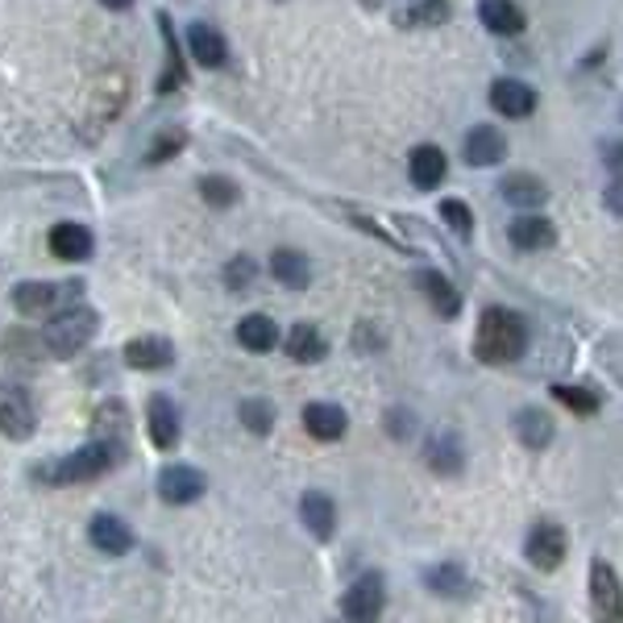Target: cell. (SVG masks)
<instances>
[{
  "instance_id": "cell-5",
  "label": "cell",
  "mask_w": 623,
  "mask_h": 623,
  "mask_svg": "<svg viewBox=\"0 0 623 623\" xmlns=\"http://www.w3.org/2000/svg\"><path fill=\"white\" fill-rule=\"evenodd\" d=\"M590 615L595 623H623V582L611 561H590Z\"/></svg>"
},
{
  "instance_id": "cell-25",
  "label": "cell",
  "mask_w": 623,
  "mask_h": 623,
  "mask_svg": "<svg viewBox=\"0 0 623 623\" xmlns=\"http://www.w3.org/2000/svg\"><path fill=\"white\" fill-rule=\"evenodd\" d=\"M283 346H287V358H291V362H303V366L321 362L324 353H328V341H324V333L316 324H296Z\"/></svg>"
},
{
  "instance_id": "cell-34",
  "label": "cell",
  "mask_w": 623,
  "mask_h": 623,
  "mask_svg": "<svg viewBox=\"0 0 623 623\" xmlns=\"http://www.w3.org/2000/svg\"><path fill=\"white\" fill-rule=\"evenodd\" d=\"M237 415H241V424H246L250 433H258V437H266V433L275 428V408H271L266 399H246V403L237 408Z\"/></svg>"
},
{
  "instance_id": "cell-37",
  "label": "cell",
  "mask_w": 623,
  "mask_h": 623,
  "mask_svg": "<svg viewBox=\"0 0 623 623\" xmlns=\"http://www.w3.org/2000/svg\"><path fill=\"white\" fill-rule=\"evenodd\" d=\"M184 150V134H159L154 146L146 150V162H166L171 154H179Z\"/></svg>"
},
{
  "instance_id": "cell-29",
  "label": "cell",
  "mask_w": 623,
  "mask_h": 623,
  "mask_svg": "<svg viewBox=\"0 0 623 623\" xmlns=\"http://www.w3.org/2000/svg\"><path fill=\"white\" fill-rule=\"evenodd\" d=\"M159 29H162V38H166V71H162V79H159V92H175V88H184L187 71H184V54H179V38H175L166 13H159Z\"/></svg>"
},
{
  "instance_id": "cell-4",
  "label": "cell",
  "mask_w": 623,
  "mask_h": 623,
  "mask_svg": "<svg viewBox=\"0 0 623 623\" xmlns=\"http://www.w3.org/2000/svg\"><path fill=\"white\" fill-rule=\"evenodd\" d=\"M84 283H17L13 287V308L22 316H59L75 308Z\"/></svg>"
},
{
  "instance_id": "cell-21",
  "label": "cell",
  "mask_w": 623,
  "mask_h": 623,
  "mask_svg": "<svg viewBox=\"0 0 623 623\" xmlns=\"http://www.w3.org/2000/svg\"><path fill=\"white\" fill-rule=\"evenodd\" d=\"M125 362L134 370H166L175 362V346L166 337H134L125 346Z\"/></svg>"
},
{
  "instance_id": "cell-23",
  "label": "cell",
  "mask_w": 623,
  "mask_h": 623,
  "mask_svg": "<svg viewBox=\"0 0 623 623\" xmlns=\"http://www.w3.org/2000/svg\"><path fill=\"white\" fill-rule=\"evenodd\" d=\"M420 291L428 296L433 312H437V316H445V321H453V316L462 312V291H458L449 278L440 275V271H420Z\"/></svg>"
},
{
  "instance_id": "cell-9",
  "label": "cell",
  "mask_w": 623,
  "mask_h": 623,
  "mask_svg": "<svg viewBox=\"0 0 623 623\" xmlns=\"http://www.w3.org/2000/svg\"><path fill=\"white\" fill-rule=\"evenodd\" d=\"M204 490H208V478L196 465H166L159 474V495H162V503H171V508L196 503Z\"/></svg>"
},
{
  "instance_id": "cell-20",
  "label": "cell",
  "mask_w": 623,
  "mask_h": 623,
  "mask_svg": "<svg viewBox=\"0 0 623 623\" xmlns=\"http://www.w3.org/2000/svg\"><path fill=\"white\" fill-rule=\"evenodd\" d=\"M303 428H308V437H316V440H341L349 420L337 403H308V408H303Z\"/></svg>"
},
{
  "instance_id": "cell-35",
  "label": "cell",
  "mask_w": 623,
  "mask_h": 623,
  "mask_svg": "<svg viewBox=\"0 0 623 623\" xmlns=\"http://www.w3.org/2000/svg\"><path fill=\"white\" fill-rule=\"evenodd\" d=\"M437 212H440V221L458 233V237H470V229H474V216H470V204H465V200H440Z\"/></svg>"
},
{
  "instance_id": "cell-27",
  "label": "cell",
  "mask_w": 623,
  "mask_h": 623,
  "mask_svg": "<svg viewBox=\"0 0 623 623\" xmlns=\"http://www.w3.org/2000/svg\"><path fill=\"white\" fill-rule=\"evenodd\" d=\"M511 428H515V437L524 440L528 449H545V445L553 440V420H549L545 408H524V412H515Z\"/></svg>"
},
{
  "instance_id": "cell-31",
  "label": "cell",
  "mask_w": 623,
  "mask_h": 623,
  "mask_svg": "<svg viewBox=\"0 0 623 623\" xmlns=\"http://www.w3.org/2000/svg\"><path fill=\"white\" fill-rule=\"evenodd\" d=\"M428 586H433V595H449V599H465L470 595V577L462 574V565H437V570H428Z\"/></svg>"
},
{
  "instance_id": "cell-7",
  "label": "cell",
  "mask_w": 623,
  "mask_h": 623,
  "mask_svg": "<svg viewBox=\"0 0 623 623\" xmlns=\"http://www.w3.org/2000/svg\"><path fill=\"white\" fill-rule=\"evenodd\" d=\"M383 611H387V582L378 574H362L341 599V615L349 623H378Z\"/></svg>"
},
{
  "instance_id": "cell-30",
  "label": "cell",
  "mask_w": 623,
  "mask_h": 623,
  "mask_svg": "<svg viewBox=\"0 0 623 623\" xmlns=\"http://www.w3.org/2000/svg\"><path fill=\"white\" fill-rule=\"evenodd\" d=\"M428 465L437 470V474H462V465H465V458H462V440L458 437H433L428 440Z\"/></svg>"
},
{
  "instance_id": "cell-16",
  "label": "cell",
  "mask_w": 623,
  "mask_h": 623,
  "mask_svg": "<svg viewBox=\"0 0 623 623\" xmlns=\"http://www.w3.org/2000/svg\"><path fill=\"white\" fill-rule=\"evenodd\" d=\"M499 196H503L511 208H540V204H549V187H545V179H536L532 171H511V175H503V184H499Z\"/></svg>"
},
{
  "instance_id": "cell-8",
  "label": "cell",
  "mask_w": 623,
  "mask_h": 623,
  "mask_svg": "<svg viewBox=\"0 0 623 623\" xmlns=\"http://www.w3.org/2000/svg\"><path fill=\"white\" fill-rule=\"evenodd\" d=\"M524 553H528V565L549 574V570H557V565L565 561V553H570V536H565V528L553 524V520H540V524L528 532V540H524Z\"/></svg>"
},
{
  "instance_id": "cell-17",
  "label": "cell",
  "mask_w": 623,
  "mask_h": 623,
  "mask_svg": "<svg viewBox=\"0 0 623 623\" xmlns=\"http://www.w3.org/2000/svg\"><path fill=\"white\" fill-rule=\"evenodd\" d=\"M88 540H92L100 553L125 557L134 549V528L125 520H116V515H96L92 528H88Z\"/></svg>"
},
{
  "instance_id": "cell-2",
  "label": "cell",
  "mask_w": 623,
  "mask_h": 623,
  "mask_svg": "<svg viewBox=\"0 0 623 623\" xmlns=\"http://www.w3.org/2000/svg\"><path fill=\"white\" fill-rule=\"evenodd\" d=\"M125 458V440H109V437H92L88 445H79L75 453H67L63 462H54L42 470V478L54 486H75V483H92L104 478L113 465H121Z\"/></svg>"
},
{
  "instance_id": "cell-6",
  "label": "cell",
  "mask_w": 623,
  "mask_h": 623,
  "mask_svg": "<svg viewBox=\"0 0 623 623\" xmlns=\"http://www.w3.org/2000/svg\"><path fill=\"white\" fill-rule=\"evenodd\" d=\"M38 428V412L34 399L17 383H0V433L9 440H29Z\"/></svg>"
},
{
  "instance_id": "cell-3",
  "label": "cell",
  "mask_w": 623,
  "mask_h": 623,
  "mask_svg": "<svg viewBox=\"0 0 623 623\" xmlns=\"http://www.w3.org/2000/svg\"><path fill=\"white\" fill-rule=\"evenodd\" d=\"M96 328H100V316H96L88 303H75L67 312L50 316L47 328H42V346H47L54 358H71V353H79V349L92 341Z\"/></svg>"
},
{
  "instance_id": "cell-36",
  "label": "cell",
  "mask_w": 623,
  "mask_h": 623,
  "mask_svg": "<svg viewBox=\"0 0 623 623\" xmlns=\"http://www.w3.org/2000/svg\"><path fill=\"white\" fill-rule=\"evenodd\" d=\"M254 258H233L229 266H225V283H229L233 291H246V287H250V283H254Z\"/></svg>"
},
{
  "instance_id": "cell-33",
  "label": "cell",
  "mask_w": 623,
  "mask_h": 623,
  "mask_svg": "<svg viewBox=\"0 0 623 623\" xmlns=\"http://www.w3.org/2000/svg\"><path fill=\"white\" fill-rule=\"evenodd\" d=\"M200 196H204L208 208H233L241 191H237V184L225 179V175H204V179H200Z\"/></svg>"
},
{
  "instance_id": "cell-38",
  "label": "cell",
  "mask_w": 623,
  "mask_h": 623,
  "mask_svg": "<svg viewBox=\"0 0 623 623\" xmlns=\"http://www.w3.org/2000/svg\"><path fill=\"white\" fill-rule=\"evenodd\" d=\"M602 162L615 179H623V141H602Z\"/></svg>"
},
{
  "instance_id": "cell-10",
  "label": "cell",
  "mask_w": 623,
  "mask_h": 623,
  "mask_svg": "<svg viewBox=\"0 0 623 623\" xmlns=\"http://www.w3.org/2000/svg\"><path fill=\"white\" fill-rule=\"evenodd\" d=\"M445 175H449V159H445V150L433 146V141H424V146H415L412 154H408V179H412L420 191H433V187L445 184Z\"/></svg>"
},
{
  "instance_id": "cell-26",
  "label": "cell",
  "mask_w": 623,
  "mask_h": 623,
  "mask_svg": "<svg viewBox=\"0 0 623 623\" xmlns=\"http://www.w3.org/2000/svg\"><path fill=\"white\" fill-rule=\"evenodd\" d=\"M271 275H275L283 287L303 291V287L312 283V262H308L300 250H275V254H271Z\"/></svg>"
},
{
  "instance_id": "cell-15",
  "label": "cell",
  "mask_w": 623,
  "mask_h": 623,
  "mask_svg": "<svg viewBox=\"0 0 623 623\" xmlns=\"http://www.w3.org/2000/svg\"><path fill=\"white\" fill-rule=\"evenodd\" d=\"M395 22L403 29H437L449 22V0H395Z\"/></svg>"
},
{
  "instance_id": "cell-13",
  "label": "cell",
  "mask_w": 623,
  "mask_h": 623,
  "mask_svg": "<svg viewBox=\"0 0 623 623\" xmlns=\"http://www.w3.org/2000/svg\"><path fill=\"white\" fill-rule=\"evenodd\" d=\"M462 154L470 166H495V162L508 159V138H503L495 125H478V129L465 134Z\"/></svg>"
},
{
  "instance_id": "cell-12",
  "label": "cell",
  "mask_w": 623,
  "mask_h": 623,
  "mask_svg": "<svg viewBox=\"0 0 623 623\" xmlns=\"http://www.w3.org/2000/svg\"><path fill=\"white\" fill-rule=\"evenodd\" d=\"M490 109L499 116H511V121H524L536 109V92L524 79H495L490 84Z\"/></svg>"
},
{
  "instance_id": "cell-24",
  "label": "cell",
  "mask_w": 623,
  "mask_h": 623,
  "mask_svg": "<svg viewBox=\"0 0 623 623\" xmlns=\"http://www.w3.org/2000/svg\"><path fill=\"white\" fill-rule=\"evenodd\" d=\"M508 237L515 241V250H549L557 241V229H553V221H545V216H515L511 221V229H508Z\"/></svg>"
},
{
  "instance_id": "cell-39",
  "label": "cell",
  "mask_w": 623,
  "mask_h": 623,
  "mask_svg": "<svg viewBox=\"0 0 623 623\" xmlns=\"http://www.w3.org/2000/svg\"><path fill=\"white\" fill-rule=\"evenodd\" d=\"M602 204L611 208L615 216H623V179H611V187H607V196H602Z\"/></svg>"
},
{
  "instance_id": "cell-32",
  "label": "cell",
  "mask_w": 623,
  "mask_h": 623,
  "mask_svg": "<svg viewBox=\"0 0 623 623\" xmlns=\"http://www.w3.org/2000/svg\"><path fill=\"white\" fill-rule=\"evenodd\" d=\"M553 399L557 403H565L574 415H595L599 412V395L586 391V387H570V383H557L553 387Z\"/></svg>"
},
{
  "instance_id": "cell-1",
  "label": "cell",
  "mask_w": 623,
  "mask_h": 623,
  "mask_svg": "<svg viewBox=\"0 0 623 623\" xmlns=\"http://www.w3.org/2000/svg\"><path fill=\"white\" fill-rule=\"evenodd\" d=\"M528 349V324L511 308H486L474 328V353L486 366H508Z\"/></svg>"
},
{
  "instance_id": "cell-18",
  "label": "cell",
  "mask_w": 623,
  "mask_h": 623,
  "mask_svg": "<svg viewBox=\"0 0 623 623\" xmlns=\"http://www.w3.org/2000/svg\"><path fill=\"white\" fill-rule=\"evenodd\" d=\"M187 50H191V59L200 63V67H225V59H229V47H225V38L204 22H191L187 25Z\"/></svg>"
},
{
  "instance_id": "cell-22",
  "label": "cell",
  "mask_w": 623,
  "mask_h": 623,
  "mask_svg": "<svg viewBox=\"0 0 623 623\" xmlns=\"http://www.w3.org/2000/svg\"><path fill=\"white\" fill-rule=\"evenodd\" d=\"M300 515L308 532L316 536V540H328L333 532H337V503L324 495V490H308L300 499Z\"/></svg>"
},
{
  "instance_id": "cell-40",
  "label": "cell",
  "mask_w": 623,
  "mask_h": 623,
  "mask_svg": "<svg viewBox=\"0 0 623 623\" xmlns=\"http://www.w3.org/2000/svg\"><path fill=\"white\" fill-rule=\"evenodd\" d=\"M100 4H104V9H113V13H125L134 0H100Z\"/></svg>"
},
{
  "instance_id": "cell-19",
  "label": "cell",
  "mask_w": 623,
  "mask_h": 623,
  "mask_svg": "<svg viewBox=\"0 0 623 623\" xmlns=\"http://www.w3.org/2000/svg\"><path fill=\"white\" fill-rule=\"evenodd\" d=\"M478 17L490 34H499V38H515V34H524V9L515 4V0H483L478 4Z\"/></svg>"
},
{
  "instance_id": "cell-14",
  "label": "cell",
  "mask_w": 623,
  "mask_h": 623,
  "mask_svg": "<svg viewBox=\"0 0 623 623\" xmlns=\"http://www.w3.org/2000/svg\"><path fill=\"white\" fill-rule=\"evenodd\" d=\"M47 241H50V254L63 258V262L92 258V233L84 229V225H75V221H59V225L47 233Z\"/></svg>"
},
{
  "instance_id": "cell-28",
  "label": "cell",
  "mask_w": 623,
  "mask_h": 623,
  "mask_svg": "<svg viewBox=\"0 0 623 623\" xmlns=\"http://www.w3.org/2000/svg\"><path fill=\"white\" fill-rule=\"evenodd\" d=\"M237 341L250 349V353H271L278 346V324L262 312H250L246 321L237 324Z\"/></svg>"
},
{
  "instance_id": "cell-11",
  "label": "cell",
  "mask_w": 623,
  "mask_h": 623,
  "mask_svg": "<svg viewBox=\"0 0 623 623\" xmlns=\"http://www.w3.org/2000/svg\"><path fill=\"white\" fill-rule=\"evenodd\" d=\"M146 428H150V440H154L159 449H175V445H179V433H184L179 408H175L166 395H150V403H146Z\"/></svg>"
}]
</instances>
